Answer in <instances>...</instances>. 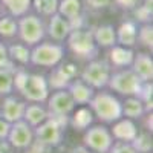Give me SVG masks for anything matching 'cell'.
<instances>
[{
    "label": "cell",
    "mask_w": 153,
    "mask_h": 153,
    "mask_svg": "<svg viewBox=\"0 0 153 153\" xmlns=\"http://www.w3.org/2000/svg\"><path fill=\"white\" fill-rule=\"evenodd\" d=\"M69 124L68 115H48V118L37 126L35 136L37 141L46 147H57L63 139V130Z\"/></svg>",
    "instance_id": "obj_1"
},
{
    "label": "cell",
    "mask_w": 153,
    "mask_h": 153,
    "mask_svg": "<svg viewBox=\"0 0 153 153\" xmlns=\"http://www.w3.org/2000/svg\"><path fill=\"white\" fill-rule=\"evenodd\" d=\"M91 110L95 117L103 123H115L123 117V106L118 98L107 92L94 94L92 100L89 101Z\"/></svg>",
    "instance_id": "obj_2"
},
{
    "label": "cell",
    "mask_w": 153,
    "mask_h": 153,
    "mask_svg": "<svg viewBox=\"0 0 153 153\" xmlns=\"http://www.w3.org/2000/svg\"><path fill=\"white\" fill-rule=\"evenodd\" d=\"M68 45L72 52L83 60H94L98 55V48L92 31H71L68 35Z\"/></svg>",
    "instance_id": "obj_3"
},
{
    "label": "cell",
    "mask_w": 153,
    "mask_h": 153,
    "mask_svg": "<svg viewBox=\"0 0 153 153\" xmlns=\"http://www.w3.org/2000/svg\"><path fill=\"white\" fill-rule=\"evenodd\" d=\"M143 80L132 71H121L109 76L107 86L112 91L118 92L121 95H129V97H138L139 89L143 86Z\"/></svg>",
    "instance_id": "obj_4"
},
{
    "label": "cell",
    "mask_w": 153,
    "mask_h": 153,
    "mask_svg": "<svg viewBox=\"0 0 153 153\" xmlns=\"http://www.w3.org/2000/svg\"><path fill=\"white\" fill-rule=\"evenodd\" d=\"M63 54H65V51H63L60 45L43 43V45H37L31 51L29 61L35 66L52 68V66H57L63 60Z\"/></svg>",
    "instance_id": "obj_5"
},
{
    "label": "cell",
    "mask_w": 153,
    "mask_h": 153,
    "mask_svg": "<svg viewBox=\"0 0 153 153\" xmlns=\"http://www.w3.org/2000/svg\"><path fill=\"white\" fill-rule=\"evenodd\" d=\"M20 22L17 23V34L25 43L34 46L40 43L45 37V26L43 22L37 16H22Z\"/></svg>",
    "instance_id": "obj_6"
},
{
    "label": "cell",
    "mask_w": 153,
    "mask_h": 153,
    "mask_svg": "<svg viewBox=\"0 0 153 153\" xmlns=\"http://www.w3.org/2000/svg\"><path fill=\"white\" fill-rule=\"evenodd\" d=\"M84 147L91 149L97 153H107L113 144V136L110 130L104 126H94L83 136Z\"/></svg>",
    "instance_id": "obj_7"
},
{
    "label": "cell",
    "mask_w": 153,
    "mask_h": 153,
    "mask_svg": "<svg viewBox=\"0 0 153 153\" xmlns=\"http://www.w3.org/2000/svg\"><path fill=\"white\" fill-rule=\"evenodd\" d=\"M110 76V68L103 60H92L81 72V80L94 89H101L107 86Z\"/></svg>",
    "instance_id": "obj_8"
},
{
    "label": "cell",
    "mask_w": 153,
    "mask_h": 153,
    "mask_svg": "<svg viewBox=\"0 0 153 153\" xmlns=\"http://www.w3.org/2000/svg\"><path fill=\"white\" fill-rule=\"evenodd\" d=\"M20 94L26 98L28 101H34V103H43L49 97V86L46 81V76L43 75H31L28 76L26 84L23 86Z\"/></svg>",
    "instance_id": "obj_9"
},
{
    "label": "cell",
    "mask_w": 153,
    "mask_h": 153,
    "mask_svg": "<svg viewBox=\"0 0 153 153\" xmlns=\"http://www.w3.org/2000/svg\"><path fill=\"white\" fill-rule=\"evenodd\" d=\"M8 141L12 147L16 149H28L32 144L34 139V132L31 129V126L26 121H16L11 124V129L8 133Z\"/></svg>",
    "instance_id": "obj_10"
},
{
    "label": "cell",
    "mask_w": 153,
    "mask_h": 153,
    "mask_svg": "<svg viewBox=\"0 0 153 153\" xmlns=\"http://www.w3.org/2000/svg\"><path fill=\"white\" fill-rule=\"evenodd\" d=\"M76 66L72 63H66V65H61L58 68H55L51 72L48 81L49 89H55V91H61V89H68L69 83L76 76Z\"/></svg>",
    "instance_id": "obj_11"
},
{
    "label": "cell",
    "mask_w": 153,
    "mask_h": 153,
    "mask_svg": "<svg viewBox=\"0 0 153 153\" xmlns=\"http://www.w3.org/2000/svg\"><path fill=\"white\" fill-rule=\"evenodd\" d=\"M74 107V100L65 89L52 94V97H48V115H69Z\"/></svg>",
    "instance_id": "obj_12"
},
{
    "label": "cell",
    "mask_w": 153,
    "mask_h": 153,
    "mask_svg": "<svg viewBox=\"0 0 153 153\" xmlns=\"http://www.w3.org/2000/svg\"><path fill=\"white\" fill-rule=\"evenodd\" d=\"M132 66H133L132 71L143 81H152L153 80V60L149 54L139 52V54L133 55Z\"/></svg>",
    "instance_id": "obj_13"
},
{
    "label": "cell",
    "mask_w": 153,
    "mask_h": 153,
    "mask_svg": "<svg viewBox=\"0 0 153 153\" xmlns=\"http://www.w3.org/2000/svg\"><path fill=\"white\" fill-rule=\"evenodd\" d=\"M25 109H26V103L16 100L14 97H8L3 101V107H2V110H0V112H2V117L8 123L12 124V123H16V121L23 120Z\"/></svg>",
    "instance_id": "obj_14"
},
{
    "label": "cell",
    "mask_w": 153,
    "mask_h": 153,
    "mask_svg": "<svg viewBox=\"0 0 153 153\" xmlns=\"http://www.w3.org/2000/svg\"><path fill=\"white\" fill-rule=\"evenodd\" d=\"M68 89H69L68 92L71 94V97H72L75 104H86L94 97V87L86 84L83 80H74V81H71Z\"/></svg>",
    "instance_id": "obj_15"
},
{
    "label": "cell",
    "mask_w": 153,
    "mask_h": 153,
    "mask_svg": "<svg viewBox=\"0 0 153 153\" xmlns=\"http://www.w3.org/2000/svg\"><path fill=\"white\" fill-rule=\"evenodd\" d=\"M112 136L120 139V141H124V143H132L133 138L138 135V129L136 126L133 124L132 120H118L115 121L113 127H112Z\"/></svg>",
    "instance_id": "obj_16"
},
{
    "label": "cell",
    "mask_w": 153,
    "mask_h": 153,
    "mask_svg": "<svg viewBox=\"0 0 153 153\" xmlns=\"http://www.w3.org/2000/svg\"><path fill=\"white\" fill-rule=\"evenodd\" d=\"M48 31H49L51 38H54V40H57V42H63V40H66L69 32H71L69 22L65 17H61L58 12H55V14L51 16Z\"/></svg>",
    "instance_id": "obj_17"
},
{
    "label": "cell",
    "mask_w": 153,
    "mask_h": 153,
    "mask_svg": "<svg viewBox=\"0 0 153 153\" xmlns=\"http://www.w3.org/2000/svg\"><path fill=\"white\" fill-rule=\"evenodd\" d=\"M133 51L127 46H112V51L109 54L110 63L113 66L124 68V66H130L133 61Z\"/></svg>",
    "instance_id": "obj_18"
},
{
    "label": "cell",
    "mask_w": 153,
    "mask_h": 153,
    "mask_svg": "<svg viewBox=\"0 0 153 153\" xmlns=\"http://www.w3.org/2000/svg\"><path fill=\"white\" fill-rule=\"evenodd\" d=\"M94 40L97 43V46H103V48H109L117 45V32H115L113 26L110 25H103V26H97L94 31Z\"/></svg>",
    "instance_id": "obj_19"
},
{
    "label": "cell",
    "mask_w": 153,
    "mask_h": 153,
    "mask_svg": "<svg viewBox=\"0 0 153 153\" xmlns=\"http://www.w3.org/2000/svg\"><path fill=\"white\" fill-rule=\"evenodd\" d=\"M117 32V42L123 46L130 48L136 43V25L133 22H123L120 25L118 29H115Z\"/></svg>",
    "instance_id": "obj_20"
},
{
    "label": "cell",
    "mask_w": 153,
    "mask_h": 153,
    "mask_svg": "<svg viewBox=\"0 0 153 153\" xmlns=\"http://www.w3.org/2000/svg\"><path fill=\"white\" fill-rule=\"evenodd\" d=\"M121 106H123V115L127 117L129 120H135V118L143 117V113L146 112L144 110V103L138 97L127 98L124 103H121Z\"/></svg>",
    "instance_id": "obj_21"
},
{
    "label": "cell",
    "mask_w": 153,
    "mask_h": 153,
    "mask_svg": "<svg viewBox=\"0 0 153 153\" xmlns=\"http://www.w3.org/2000/svg\"><path fill=\"white\" fill-rule=\"evenodd\" d=\"M23 118H25V121H26L29 126L37 127L38 124H42L48 118V110L43 109L42 106H37V104H31V106L26 104Z\"/></svg>",
    "instance_id": "obj_22"
},
{
    "label": "cell",
    "mask_w": 153,
    "mask_h": 153,
    "mask_svg": "<svg viewBox=\"0 0 153 153\" xmlns=\"http://www.w3.org/2000/svg\"><path fill=\"white\" fill-rule=\"evenodd\" d=\"M92 121H94L92 110L91 109H86V107H81V109H78V110L74 113V117L71 120V124H72V127H74L75 130L81 132V130H86L87 127L92 124Z\"/></svg>",
    "instance_id": "obj_23"
},
{
    "label": "cell",
    "mask_w": 153,
    "mask_h": 153,
    "mask_svg": "<svg viewBox=\"0 0 153 153\" xmlns=\"http://www.w3.org/2000/svg\"><path fill=\"white\" fill-rule=\"evenodd\" d=\"M57 12L61 17L69 20L75 16L81 14V3L80 0H61V2H58Z\"/></svg>",
    "instance_id": "obj_24"
},
{
    "label": "cell",
    "mask_w": 153,
    "mask_h": 153,
    "mask_svg": "<svg viewBox=\"0 0 153 153\" xmlns=\"http://www.w3.org/2000/svg\"><path fill=\"white\" fill-rule=\"evenodd\" d=\"M9 12L14 17H22L28 12L29 6H31V0H0Z\"/></svg>",
    "instance_id": "obj_25"
},
{
    "label": "cell",
    "mask_w": 153,
    "mask_h": 153,
    "mask_svg": "<svg viewBox=\"0 0 153 153\" xmlns=\"http://www.w3.org/2000/svg\"><path fill=\"white\" fill-rule=\"evenodd\" d=\"M8 55L12 61H19L20 65H28L31 58V51L25 45H12L8 48Z\"/></svg>",
    "instance_id": "obj_26"
},
{
    "label": "cell",
    "mask_w": 153,
    "mask_h": 153,
    "mask_svg": "<svg viewBox=\"0 0 153 153\" xmlns=\"http://www.w3.org/2000/svg\"><path fill=\"white\" fill-rule=\"evenodd\" d=\"M130 146L138 152V153H149L153 149V141L152 136L147 133H139L133 138V141L130 143Z\"/></svg>",
    "instance_id": "obj_27"
},
{
    "label": "cell",
    "mask_w": 153,
    "mask_h": 153,
    "mask_svg": "<svg viewBox=\"0 0 153 153\" xmlns=\"http://www.w3.org/2000/svg\"><path fill=\"white\" fill-rule=\"evenodd\" d=\"M14 89V72L0 68V94H11Z\"/></svg>",
    "instance_id": "obj_28"
},
{
    "label": "cell",
    "mask_w": 153,
    "mask_h": 153,
    "mask_svg": "<svg viewBox=\"0 0 153 153\" xmlns=\"http://www.w3.org/2000/svg\"><path fill=\"white\" fill-rule=\"evenodd\" d=\"M58 0H34V8L43 16H52L57 12Z\"/></svg>",
    "instance_id": "obj_29"
},
{
    "label": "cell",
    "mask_w": 153,
    "mask_h": 153,
    "mask_svg": "<svg viewBox=\"0 0 153 153\" xmlns=\"http://www.w3.org/2000/svg\"><path fill=\"white\" fill-rule=\"evenodd\" d=\"M17 34V22L12 17H0V35L11 38Z\"/></svg>",
    "instance_id": "obj_30"
},
{
    "label": "cell",
    "mask_w": 153,
    "mask_h": 153,
    "mask_svg": "<svg viewBox=\"0 0 153 153\" xmlns=\"http://www.w3.org/2000/svg\"><path fill=\"white\" fill-rule=\"evenodd\" d=\"M136 37L146 48H149L150 51L153 49V26L150 23L143 25L141 29H139V34H136Z\"/></svg>",
    "instance_id": "obj_31"
},
{
    "label": "cell",
    "mask_w": 153,
    "mask_h": 153,
    "mask_svg": "<svg viewBox=\"0 0 153 153\" xmlns=\"http://www.w3.org/2000/svg\"><path fill=\"white\" fill-rule=\"evenodd\" d=\"M133 14H135V19L138 22H144V23H149L152 22V16H153V9L147 5H141V6H138L135 11H133Z\"/></svg>",
    "instance_id": "obj_32"
},
{
    "label": "cell",
    "mask_w": 153,
    "mask_h": 153,
    "mask_svg": "<svg viewBox=\"0 0 153 153\" xmlns=\"http://www.w3.org/2000/svg\"><path fill=\"white\" fill-rule=\"evenodd\" d=\"M0 68H5V69H9L12 72H16L14 65H12V60L8 55V48L3 43H0Z\"/></svg>",
    "instance_id": "obj_33"
},
{
    "label": "cell",
    "mask_w": 153,
    "mask_h": 153,
    "mask_svg": "<svg viewBox=\"0 0 153 153\" xmlns=\"http://www.w3.org/2000/svg\"><path fill=\"white\" fill-rule=\"evenodd\" d=\"M152 97H153V84H152V81H144L141 89H139L138 98L143 103H147V101H152Z\"/></svg>",
    "instance_id": "obj_34"
},
{
    "label": "cell",
    "mask_w": 153,
    "mask_h": 153,
    "mask_svg": "<svg viewBox=\"0 0 153 153\" xmlns=\"http://www.w3.org/2000/svg\"><path fill=\"white\" fill-rule=\"evenodd\" d=\"M107 153H138V152L130 146V143L120 141V143L112 144V147L109 149V152H107Z\"/></svg>",
    "instance_id": "obj_35"
},
{
    "label": "cell",
    "mask_w": 153,
    "mask_h": 153,
    "mask_svg": "<svg viewBox=\"0 0 153 153\" xmlns=\"http://www.w3.org/2000/svg\"><path fill=\"white\" fill-rule=\"evenodd\" d=\"M28 76H29V74L25 72V71H16L14 72V87L17 89L19 92L23 89V86L26 84Z\"/></svg>",
    "instance_id": "obj_36"
},
{
    "label": "cell",
    "mask_w": 153,
    "mask_h": 153,
    "mask_svg": "<svg viewBox=\"0 0 153 153\" xmlns=\"http://www.w3.org/2000/svg\"><path fill=\"white\" fill-rule=\"evenodd\" d=\"M68 22H69V28H71V31L83 29V25H84V19H83V16H81V14H78V16H75V17L69 19Z\"/></svg>",
    "instance_id": "obj_37"
},
{
    "label": "cell",
    "mask_w": 153,
    "mask_h": 153,
    "mask_svg": "<svg viewBox=\"0 0 153 153\" xmlns=\"http://www.w3.org/2000/svg\"><path fill=\"white\" fill-rule=\"evenodd\" d=\"M86 3L92 9H104L110 5V0H86Z\"/></svg>",
    "instance_id": "obj_38"
},
{
    "label": "cell",
    "mask_w": 153,
    "mask_h": 153,
    "mask_svg": "<svg viewBox=\"0 0 153 153\" xmlns=\"http://www.w3.org/2000/svg\"><path fill=\"white\" fill-rule=\"evenodd\" d=\"M11 129V123H8L3 117H2V112H0V139H5L9 133Z\"/></svg>",
    "instance_id": "obj_39"
},
{
    "label": "cell",
    "mask_w": 153,
    "mask_h": 153,
    "mask_svg": "<svg viewBox=\"0 0 153 153\" xmlns=\"http://www.w3.org/2000/svg\"><path fill=\"white\" fill-rule=\"evenodd\" d=\"M115 2L123 9H133L138 5V0H115Z\"/></svg>",
    "instance_id": "obj_40"
},
{
    "label": "cell",
    "mask_w": 153,
    "mask_h": 153,
    "mask_svg": "<svg viewBox=\"0 0 153 153\" xmlns=\"http://www.w3.org/2000/svg\"><path fill=\"white\" fill-rule=\"evenodd\" d=\"M0 153H12V146L8 141L0 139Z\"/></svg>",
    "instance_id": "obj_41"
},
{
    "label": "cell",
    "mask_w": 153,
    "mask_h": 153,
    "mask_svg": "<svg viewBox=\"0 0 153 153\" xmlns=\"http://www.w3.org/2000/svg\"><path fill=\"white\" fill-rule=\"evenodd\" d=\"M69 153H91L87 150V147H84V146H80V147H75V149H72Z\"/></svg>",
    "instance_id": "obj_42"
},
{
    "label": "cell",
    "mask_w": 153,
    "mask_h": 153,
    "mask_svg": "<svg viewBox=\"0 0 153 153\" xmlns=\"http://www.w3.org/2000/svg\"><path fill=\"white\" fill-rule=\"evenodd\" d=\"M147 127H149L150 132L153 130V115H152V113L149 115V118H147Z\"/></svg>",
    "instance_id": "obj_43"
},
{
    "label": "cell",
    "mask_w": 153,
    "mask_h": 153,
    "mask_svg": "<svg viewBox=\"0 0 153 153\" xmlns=\"http://www.w3.org/2000/svg\"><path fill=\"white\" fill-rule=\"evenodd\" d=\"M26 153H40V152H37V150H35V149H31V150H28V152H26Z\"/></svg>",
    "instance_id": "obj_44"
},
{
    "label": "cell",
    "mask_w": 153,
    "mask_h": 153,
    "mask_svg": "<svg viewBox=\"0 0 153 153\" xmlns=\"http://www.w3.org/2000/svg\"><path fill=\"white\" fill-rule=\"evenodd\" d=\"M144 5H147V6L152 8V0H146V3H144Z\"/></svg>",
    "instance_id": "obj_45"
},
{
    "label": "cell",
    "mask_w": 153,
    "mask_h": 153,
    "mask_svg": "<svg viewBox=\"0 0 153 153\" xmlns=\"http://www.w3.org/2000/svg\"><path fill=\"white\" fill-rule=\"evenodd\" d=\"M0 17H2V3H0Z\"/></svg>",
    "instance_id": "obj_46"
}]
</instances>
